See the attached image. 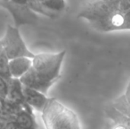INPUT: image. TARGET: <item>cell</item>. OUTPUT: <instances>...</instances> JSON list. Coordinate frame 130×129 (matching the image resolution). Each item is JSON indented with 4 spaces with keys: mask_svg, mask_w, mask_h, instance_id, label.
<instances>
[{
    "mask_svg": "<svg viewBox=\"0 0 130 129\" xmlns=\"http://www.w3.org/2000/svg\"><path fill=\"white\" fill-rule=\"evenodd\" d=\"M130 0H88L79 13L100 32L129 30Z\"/></svg>",
    "mask_w": 130,
    "mask_h": 129,
    "instance_id": "6da1fadb",
    "label": "cell"
},
{
    "mask_svg": "<svg viewBox=\"0 0 130 129\" xmlns=\"http://www.w3.org/2000/svg\"><path fill=\"white\" fill-rule=\"evenodd\" d=\"M66 52L62 50L35 54L30 68L19 78L21 84L47 95L50 87L60 78Z\"/></svg>",
    "mask_w": 130,
    "mask_h": 129,
    "instance_id": "7a4b0ae2",
    "label": "cell"
},
{
    "mask_svg": "<svg viewBox=\"0 0 130 129\" xmlns=\"http://www.w3.org/2000/svg\"><path fill=\"white\" fill-rule=\"evenodd\" d=\"M41 113L46 129H82L78 115L55 98H49Z\"/></svg>",
    "mask_w": 130,
    "mask_h": 129,
    "instance_id": "3957f363",
    "label": "cell"
},
{
    "mask_svg": "<svg viewBox=\"0 0 130 129\" xmlns=\"http://www.w3.org/2000/svg\"><path fill=\"white\" fill-rule=\"evenodd\" d=\"M0 43L8 59L25 56L33 59L34 53L30 51L24 41L19 28L15 26L8 25L4 36Z\"/></svg>",
    "mask_w": 130,
    "mask_h": 129,
    "instance_id": "277c9868",
    "label": "cell"
},
{
    "mask_svg": "<svg viewBox=\"0 0 130 129\" xmlns=\"http://www.w3.org/2000/svg\"><path fill=\"white\" fill-rule=\"evenodd\" d=\"M0 5L7 9L14 19V26L20 27L22 25L34 24L38 20V15L27 5L17 4L9 0H0Z\"/></svg>",
    "mask_w": 130,
    "mask_h": 129,
    "instance_id": "5b68a950",
    "label": "cell"
},
{
    "mask_svg": "<svg viewBox=\"0 0 130 129\" xmlns=\"http://www.w3.org/2000/svg\"><path fill=\"white\" fill-rule=\"evenodd\" d=\"M21 90L25 103L33 110L34 109L41 113L49 100L46 95L24 85L21 86Z\"/></svg>",
    "mask_w": 130,
    "mask_h": 129,
    "instance_id": "8992f818",
    "label": "cell"
},
{
    "mask_svg": "<svg viewBox=\"0 0 130 129\" xmlns=\"http://www.w3.org/2000/svg\"><path fill=\"white\" fill-rule=\"evenodd\" d=\"M8 71L11 78L19 79L32 65V59L21 56L8 59Z\"/></svg>",
    "mask_w": 130,
    "mask_h": 129,
    "instance_id": "52a82bcc",
    "label": "cell"
},
{
    "mask_svg": "<svg viewBox=\"0 0 130 129\" xmlns=\"http://www.w3.org/2000/svg\"><path fill=\"white\" fill-rule=\"evenodd\" d=\"M14 122L21 129H38L33 111L23 109L15 116Z\"/></svg>",
    "mask_w": 130,
    "mask_h": 129,
    "instance_id": "ba28073f",
    "label": "cell"
},
{
    "mask_svg": "<svg viewBox=\"0 0 130 129\" xmlns=\"http://www.w3.org/2000/svg\"><path fill=\"white\" fill-rule=\"evenodd\" d=\"M129 94V84H128L125 93L113 100L110 104L121 113L130 117Z\"/></svg>",
    "mask_w": 130,
    "mask_h": 129,
    "instance_id": "9c48e42d",
    "label": "cell"
},
{
    "mask_svg": "<svg viewBox=\"0 0 130 129\" xmlns=\"http://www.w3.org/2000/svg\"><path fill=\"white\" fill-rule=\"evenodd\" d=\"M105 114L107 120L113 123L117 124H125L130 125V117L127 116L118 110H117L110 103L108 104L105 108Z\"/></svg>",
    "mask_w": 130,
    "mask_h": 129,
    "instance_id": "30bf717a",
    "label": "cell"
},
{
    "mask_svg": "<svg viewBox=\"0 0 130 129\" xmlns=\"http://www.w3.org/2000/svg\"><path fill=\"white\" fill-rule=\"evenodd\" d=\"M27 5L35 13L43 14L50 18H55L59 15L46 8L41 0H27Z\"/></svg>",
    "mask_w": 130,
    "mask_h": 129,
    "instance_id": "8fae6325",
    "label": "cell"
},
{
    "mask_svg": "<svg viewBox=\"0 0 130 129\" xmlns=\"http://www.w3.org/2000/svg\"><path fill=\"white\" fill-rule=\"evenodd\" d=\"M42 2L46 8L58 14L62 13L66 8L65 0H44Z\"/></svg>",
    "mask_w": 130,
    "mask_h": 129,
    "instance_id": "7c38bea8",
    "label": "cell"
},
{
    "mask_svg": "<svg viewBox=\"0 0 130 129\" xmlns=\"http://www.w3.org/2000/svg\"><path fill=\"white\" fill-rule=\"evenodd\" d=\"M8 90V81L0 76V97L2 99L7 97Z\"/></svg>",
    "mask_w": 130,
    "mask_h": 129,
    "instance_id": "4fadbf2b",
    "label": "cell"
},
{
    "mask_svg": "<svg viewBox=\"0 0 130 129\" xmlns=\"http://www.w3.org/2000/svg\"><path fill=\"white\" fill-rule=\"evenodd\" d=\"M107 122L109 123L110 129H130V125H128L113 123L109 120H107Z\"/></svg>",
    "mask_w": 130,
    "mask_h": 129,
    "instance_id": "5bb4252c",
    "label": "cell"
},
{
    "mask_svg": "<svg viewBox=\"0 0 130 129\" xmlns=\"http://www.w3.org/2000/svg\"><path fill=\"white\" fill-rule=\"evenodd\" d=\"M4 129H21L18 125L14 122V121H11V122H8L6 125L5 126Z\"/></svg>",
    "mask_w": 130,
    "mask_h": 129,
    "instance_id": "9a60e30c",
    "label": "cell"
},
{
    "mask_svg": "<svg viewBox=\"0 0 130 129\" xmlns=\"http://www.w3.org/2000/svg\"><path fill=\"white\" fill-rule=\"evenodd\" d=\"M8 122H7L5 119H3L2 116H0V129H4L5 126Z\"/></svg>",
    "mask_w": 130,
    "mask_h": 129,
    "instance_id": "2e32d148",
    "label": "cell"
},
{
    "mask_svg": "<svg viewBox=\"0 0 130 129\" xmlns=\"http://www.w3.org/2000/svg\"><path fill=\"white\" fill-rule=\"evenodd\" d=\"M9 1L14 3H17V4L27 5V0H9Z\"/></svg>",
    "mask_w": 130,
    "mask_h": 129,
    "instance_id": "e0dca14e",
    "label": "cell"
}]
</instances>
